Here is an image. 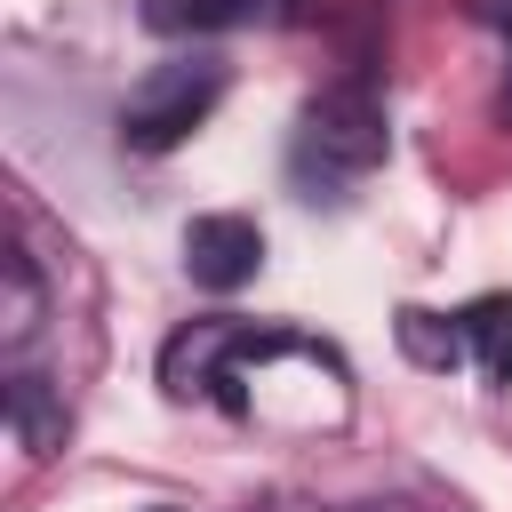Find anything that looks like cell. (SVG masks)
<instances>
[{
    "instance_id": "obj_8",
    "label": "cell",
    "mask_w": 512,
    "mask_h": 512,
    "mask_svg": "<svg viewBox=\"0 0 512 512\" xmlns=\"http://www.w3.org/2000/svg\"><path fill=\"white\" fill-rule=\"evenodd\" d=\"M8 424L32 456H48L64 440V400L48 392V376H8Z\"/></svg>"
},
{
    "instance_id": "obj_7",
    "label": "cell",
    "mask_w": 512,
    "mask_h": 512,
    "mask_svg": "<svg viewBox=\"0 0 512 512\" xmlns=\"http://www.w3.org/2000/svg\"><path fill=\"white\" fill-rule=\"evenodd\" d=\"M400 352H408L416 368H456V360L472 352V336H464V312L448 320V312H424V304H408V312H400Z\"/></svg>"
},
{
    "instance_id": "obj_3",
    "label": "cell",
    "mask_w": 512,
    "mask_h": 512,
    "mask_svg": "<svg viewBox=\"0 0 512 512\" xmlns=\"http://www.w3.org/2000/svg\"><path fill=\"white\" fill-rule=\"evenodd\" d=\"M272 352H296L288 336H272V328H248V320H232V312H216V320H192V328H176L168 344H160V384L176 392V400H192V392H216L224 408H240V368L248 360H272Z\"/></svg>"
},
{
    "instance_id": "obj_1",
    "label": "cell",
    "mask_w": 512,
    "mask_h": 512,
    "mask_svg": "<svg viewBox=\"0 0 512 512\" xmlns=\"http://www.w3.org/2000/svg\"><path fill=\"white\" fill-rule=\"evenodd\" d=\"M384 152H392V128H384L376 88L368 80H336V88H320L304 104L288 160H296V184H312V200H320V184L328 192L336 184H360L368 168H384Z\"/></svg>"
},
{
    "instance_id": "obj_5",
    "label": "cell",
    "mask_w": 512,
    "mask_h": 512,
    "mask_svg": "<svg viewBox=\"0 0 512 512\" xmlns=\"http://www.w3.org/2000/svg\"><path fill=\"white\" fill-rule=\"evenodd\" d=\"M40 320H48V288H40V264L8 240L0 248V344L8 352H24L32 336H40Z\"/></svg>"
},
{
    "instance_id": "obj_10",
    "label": "cell",
    "mask_w": 512,
    "mask_h": 512,
    "mask_svg": "<svg viewBox=\"0 0 512 512\" xmlns=\"http://www.w3.org/2000/svg\"><path fill=\"white\" fill-rule=\"evenodd\" d=\"M496 24H504V56H512V0H496ZM504 120H512V64H504V104H496Z\"/></svg>"
},
{
    "instance_id": "obj_2",
    "label": "cell",
    "mask_w": 512,
    "mask_h": 512,
    "mask_svg": "<svg viewBox=\"0 0 512 512\" xmlns=\"http://www.w3.org/2000/svg\"><path fill=\"white\" fill-rule=\"evenodd\" d=\"M224 56H168V64H152L136 88H128V104H120V144L128 152H176L216 104H224Z\"/></svg>"
},
{
    "instance_id": "obj_9",
    "label": "cell",
    "mask_w": 512,
    "mask_h": 512,
    "mask_svg": "<svg viewBox=\"0 0 512 512\" xmlns=\"http://www.w3.org/2000/svg\"><path fill=\"white\" fill-rule=\"evenodd\" d=\"M464 336H472L488 384H512V296H480V304L464 312Z\"/></svg>"
},
{
    "instance_id": "obj_11",
    "label": "cell",
    "mask_w": 512,
    "mask_h": 512,
    "mask_svg": "<svg viewBox=\"0 0 512 512\" xmlns=\"http://www.w3.org/2000/svg\"><path fill=\"white\" fill-rule=\"evenodd\" d=\"M152 512H176V504H152Z\"/></svg>"
},
{
    "instance_id": "obj_4",
    "label": "cell",
    "mask_w": 512,
    "mask_h": 512,
    "mask_svg": "<svg viewBox=\"0 0 512 512\" xmlns=\"http://www.w3.org/2000/svg\"><path fill=\"white\" fill-rule=\"evenodd\" d=\"M256 264H264V232H256V216L216 208V216H192V224H184V272H192L200 288L232 296V288L256 280Z\"/></svg>"
},
{
    "instance_id": "obj_6",
    "label": "cell",
    "mask_w": 512,
    "mask_h": 512,
    "mask_svg": "<svg viewBox=\"0 0 512 512\" xmlns=\"http://www.w3.org/2000/svg\"><path fill=\"white\" fill-rule=\"evenodd\" d=\"M256 16H272V0H144L152 32H232Z\"/></svg>"
}]
</instances>
